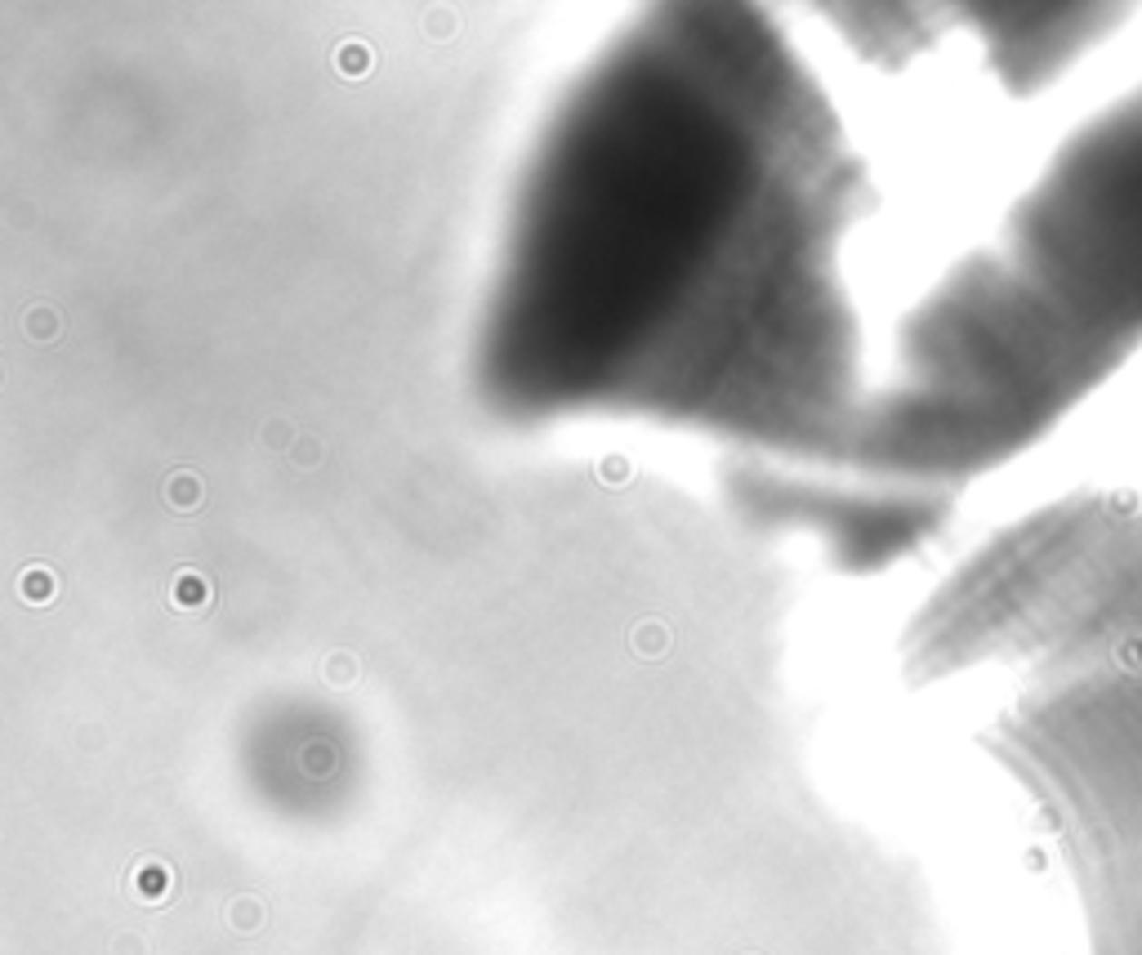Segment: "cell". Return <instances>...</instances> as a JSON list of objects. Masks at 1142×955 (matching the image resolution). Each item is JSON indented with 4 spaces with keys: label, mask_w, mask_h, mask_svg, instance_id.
Instances as JSON below:
<instances>
[{
    "label": "cell",
    "mask_w": 1142,
    "mask_h": 955,
    "mask_svg": "<svg viewBox=\"0 0 1142 955\" xmlns=\"http://www.w3.org/2000/svg\"><path fill=\"white\" fill-rule=\"evenodd\" d=\"M941 647L1013 674L1004 742L1071 866L1089 955H1142V487L1080 491L1009 536Z\"/></svg>",
    "instance_id": "1"
},
{
    "label": "cell",
    "mask_w": 1142,
    "mask_h": 955,
    "mask_svg": "<svg viewBox=\"0 0 1142 955\" xmlns=\"http://www.w3.org/2000/svg\"><path fill=\"white\" fill-rule=\"evenodd\" d=\"M955 330L987 402L1027 438L1142 349V81L1058 153L955 290Z\"/></svg>",
    "instance_id": "2"
}]
</instances>
